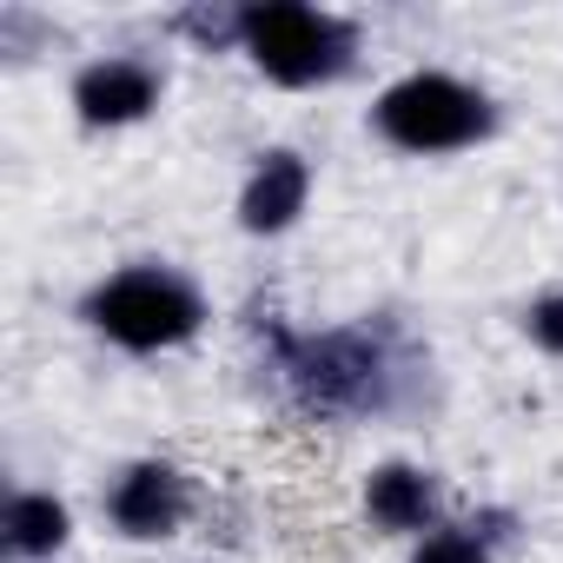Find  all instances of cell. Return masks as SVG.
<instances>
[{"label": "cell", "mask_w": 563, "mask_h": 563, "mask_svg": "<svg viewBox=\"0 0 563 563\" xmlns=\"http://www.w3.org/2000/svg\"><path fill=\"white\" fill-rule=\"evenodd\" d=\"M239 41L252 54V67L278 87H319V80H339L358 54V34L352 21L339 14H319V8H292V0H278V8H252L239 21Z\"/></svg>", "instance_id": "obj_1"}, {"label": "cell", "mask_w": 563, "mask_h": 563, "mask_svg": "<svg viewBox=\"0 0 563 563\" xmlns=\"http://www.w3.org/2000/svg\"><path fill=\"white\" fill-rule=\"evenodd\" d=\"M87 319L126 352H166V345L199 332L206 306H199V292L186 278H173L159 265H133V272L107 278V286L87 299Z\"/></svg>", "instance_id": "obj_2"}, {"label": "cell", "mask_w": 563, "mask_h": 563, "mask_svg": "<svg viewBox=\"0 0 563 563\" xmlns=\"http://www.w3.org/2000/svg\"><path fill=\"white\" fill-rule=\"evenodd\" d=\"M378 133L405 153H451L490 133V100L451 74H411L385 87L378 100Z\"/></svg>", "instance_id": "obj_3"}, {"label": "cell", "mask_w": 563, "mask_h": 563, "mask_svg": "<svg viewBox=\"0 0 563 563\" xmlns=\"http://www.w3.org/2000/svg\"><path fill=\"white\" fill-rule=\"evenodd\" d=\"M292 378H299L306 405H319V411H352V405H372V398H378L385 365H378V352H372L365 339L339 332V339L306 345V352L292 358Z\"/></svg>", "instance_id": "obj_4"}, {"label": "cell", "mask_w": 563, "mask_h": 563, "mask_svg": "<svg viewBox=\"0 0 563 563\" xmlns=\"http://www.w3.org/2000/svg\"><path fill=\"white\" fill-rule=\"evenodd\" d=\"M74 107L87 126H126L159 107V74L146 60H93L74 80Z\"/></svg>", "instance_id": "obj_5"}, {"label": "cell", "mask_w": 563, "mask_h": 563, "mask_svg": "<svg viewBox=\"0 0 563 563\" xmlns=\"http://www.w3.org/2000/svg\"><path fill=\"white\" fill-rule=\"evenodd\" d=\"M306 192H312V173L299 153H265L245 199H239V219L245 232H286L299 212H306Z\"/></svg>", "instance_id": "obj_6"}, {"label": "cell", "mask_w": 563, "mask_h": 563, "mask_svg": "<svg viewBox=\"0 0 563 563\" xmlns=\"http://www.w3.org/2000/svg\"><path fill=\"white\" fill-rule=\"evenodd\" d=\"M179 517H186V484H179V471L140 464V471L120 477V490H113V523H120L126 537H166Z\"/></svg>", "instance_id": "obj_7"}, {"label": "cell", "mask_w": 563, "mask_h": 563, "mask_svg": "<svg viewBox=\"0 0 563 563\" xmlns=\"http://www.w3.org/2000/svg\"><path fill=\"white\" fill-rule=\"evenodd\" d=\"M365 504H372V523H385V530H424L438 497H431V477H424V471L385 464V471H372Z\"/></svg>", "instance_id": "obj_8"}, {"label": "cell", "mask_w": 563, "mask_h": 563, "mask_svg": "<svg viewBox=\"0 0 563 563\" xmlns=\"http://www.w3.org/2000/svg\"><path fill=\"white\" fill-rule=\"evenodd\" d=\"M60 543H67V504L21 490V497L8 504V550H21V556H47V550H60Z\"/></svg>", "instance_id": "obj_9"}, {"label": "cell", "mask_w": 563, "mask_h": 563, "mask_svg": "<svg viewBox=\"0 0 563 563\" xmlns=\"http://www.w3.org/2000/svg\"><path fill=\"white\" fill-rule=\"evenodd\" d=\"M411 563H490V556L471 530H438V537H424V550Z\"/></svg>", "instance_id": "obj_10"}, {"label": "cell", "mask_w": 563, "mask_h": 563, "mask_svg": "<svg viewBox=\"0 0 563 563\" xmlns=\"http://www.w3.org/2000/svg\"><path fill=\"white\" fill-rule=\"evenodd\" d=\"M530 332H537V345L563 352V292H550L543 306H530Z\"/></svg>", "instance_id": "obj_11"}]
</instances>
